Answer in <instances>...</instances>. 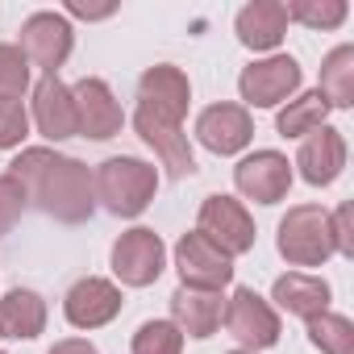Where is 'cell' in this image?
I'll list each match as a JSON object with an SVG mask.
<instances>
[{
    "instance_id": "cell-1",
    "label": "cell",
    "mask_w": 354,
    "mask_h": 354,
    "mask_svg": "<svg viewBox=\"0 0 354 354\" xmlns=\"http://www.w3.org/2000/svg\"><path fill=\"white\" fill-rule=\"evenodd\" d=\"M9 175L21 184L26 201L38 205L46 217L63 221V225H84L96 213V184L92 171L71 158V154H55L46 146H30L9 162Z\"/></svg>"
},
{
    "instance_id": "cell-2",
    "label": "cell",
    "mask_w": 354,
    "mask_h": 354,
    "mask_svg": "<svg viewBox=\"0 0 354 354\" xmlns=\"http://www.w3.org/2000/svg\"><path fill=\"white\" fill-rule=\"evenodd\" d=\"M92 184H96V201L113 217H138V213H146V205L158 192V175L150 162H142L133 154H117V158L100 162Z\"/></svg>"
},
{
    "instance_id": "cell-3",
    "label": "cell",
    "mask_w": 354,
    "mask_h": 354,
    "mask_svg": "<svg viewBox=\"0 0 354 354\" xmlns=\"http://www.w3.org/2000/svg\"><path fill=\"white\" fill-rule=\"evenodd\" d=\"M279 254L292 267H321L333 254V238H329V213L321 205H296L288 209V217L279 221Z\"/></svg>"
},
{
    "instance_id": "cell-4",
    "label": "cell",
    "mask_w": 354,
    "mask_h": 354,
    "mask_svg": "<svg viewBox=\"0 0 354 354\" xmlns=\"http://www.w3.org/2000/svg\"><path fill=\"white\" fill-rule=\"evenodd\" d=\"M133 129H138L142 142L162 158V167H167L171 180H188V175H196V158H192V146H188L184 121H171L167 113L138 104V113H133Z\"/></svg>"
},
{
    "instance_id": "cell-5",
    "label": "cell",
    "mask_w": 354,
    "mask_h": 354,
    "mask_svg": "<svg viewBox=\"0 0 354 354\" xmlns=\"http://www.w3.org/2000/svg\"><path fill=\"white\" fill-rule=\"evenodd\" d=\"M196 234H205L221 254L238 259L254 246V221L246 213L242 201L234 196H209L201 205V217H196Z\"/></svg>"
},
{
    "instance_id": "cell-6",
    "label": "cell",
    "mask_w": 354,
    "mask_h": 354,
    "mask_svg": "<svg viewBox=\"0 0 354 354\" xmlns=\"http://www.w3.org/2000/svg\"><path fill=\"white\" fill-rule=\"evenodd\" d=\"M225 329L230 337H238L250 354L254 350H271L279 342V313L254 292V288H238L230 300H225Z\"/></svg>"
},
{
    "instance_id": "cell-7",
    "label": "cell",
    "mask_w": 354,
    "mask_h": 354,
    "mask_svg": "<svg viewBox=\"0 0 354 354\" xmlns=\"http://www.w3.org/2000/svg\"><path fill=\"white\" fill-rule=\"evenodd\" d=\"M300 63L292 55H271V59H259L250 63L242 75H238V92L250 109H275L279 100L296 96L300 88Z\"/></svg>"
},
{
    "instance_id": "cell-8",
    "label": "cell",
    "mask_w": 354,
    "mask_h": 354,
    "mask_svg": "<svg viewBox=\"0 0 354 354\" xmlns=\"http://www.w3.org/2000/svg\"><path fill=\"white\" fill-rule=\"evenodd\" d=\"M167 267V246L154 230H129L113 242V275L125 283V288H146L162 275Z\"/></svg>"
},
{
    "instance_id": "cell-9",
    "label": "cell",
    "mask_w": 354,
    "mask_h": 354,
    "mask_svg": "<svg viewBox=\"0 0 354 354\" xmlns=\"http://www.w3.org/2000/svg\"><path fill=\"white\" fill-rule=\"evenodd\" d=\"M175 267H180L184 288H201V292H221L234 279V259L221 254L205 234H184L175 242Z\"/></svg>"
},
{
    "instance_id": "cell-10",
    "label": "cell",
    "mask_w": 354,
    "mask_h": 354,
    "mask_svg": "<svg viewBox=\"0 0 354 354\" xmlns=\"http://www.w3.org/2000/svg\"><path fill=\"white\" fill-rule=\"evenodd\" d=\"M234 184L254 205H279L292 188V167L279 150H254L234 167Z\"/></svg>"
},
{
    "instance_id": "cell-11",
    "label": "cell",
    "mask_w": 354,
    "mask_h": 354,
    "mask_svg": "<svg viewBox=\"0 0 354 354\" xmlns=\"http://www.w3.org/2000/svg\"><path fill=\"white\" fill-rule=\"evenodd\" d=\"M71 100H75V133H84L92 142H109L113 133H121L125 113L104 80H96V75L80 80L71 88Z\"/></svg>"
},
{
    "instance_id": "cell-12",
    "label": "cell",
    "mask_w": 354,
    "mask_h": 354,
    "mask_svg": "<svg viewBox=\"0 0 354 354\" xmlns=\"http://www.w3.org/2000/svg\"><path fill=\"white\" fill-rule=\"evenodd\" d=\"M71 42H75V34H71V21L63 13H34L21 26V55L34 67H42L46 75H55L67 63Z\"/></svg>"
},
{
    "instance_id": "cell-13",
    "label": "cell",
    "mask_w": 354,
    "mask_h": 354,
    "mask_svg": "<svg viewBox=\"0 0 354 354\" xmlns=\"http://www.w3.org/2000/svg\"><path fill=\"white\" fill-rule=\"evenodd\" d=\"M196 138L213 154H238L254 138V121L242 104H209L196 117Z\"/></svg>"
},
{
    "instance_id": "cell-14",
    "label": "cell",
    "mask_w": 354,
    "mask_h": 354,
    "mask_svg": "<svg viewBox=\"0 0 354 354\" xmlns=\"http://www.w3.org/2000/svg\"><path fill=\"white\" fill-rule=\"evenodd\" d=\"M63 313L75 329H100L121 313V292H117V283L88 275V279L71 283V292L63 300Z\"/></svg>"
},
{
    "instance_id": "cell-15",
    "label": "cell",
    "mask_w": 354,
    "mask_h": 354,
    "mask_svg": "<svg viewBox=\"0 0 354 354\" xmlns=\"http://www.w3.org/2000/svg\"><path fill=\"white\" fill-rule=\"evenodd\" d=\"M138 104L158 109L171 121H184L188 117V104H192V84H188V75L180 67H171V63L146 67L142 80H138Z\"/></svg>"
},
{
    "instance_id": "cell-16",
    "label": "cell",
    "mask_w": 354,
    "mask_h": 354,
    "mask_svg": "<svg viewBox=\"0 0 354 354\" xmlns=\"http://www.w3.org/2000/svg\"><path fill=\"white\" fill-rule=\"evenodd\" d=\"M296 167H300V175L313 188H329L342 175V167H346V138H342V129L321 125L317 133H308L300 154H296Z\"/></svg>"
},
{
    "instance_id": "cell-17",
    "label": "cell",
    "mask_w": 354,
    "mask_h": 354,
    "mask_svg": "<svg viewBox=\"0 0 354 354\" xmlns=\"http://www.w3.org/2000/svg\"><path fill=\"white\" fill-rule=\"evenodd\" d=\"M34 125L50 142L75 138V100H71V88L59 75H42L38 88H34Z\"/></svg>"
},
{
    "instance_id": "cell-18",
    "label": "cell",
    "mask_w": 354,
    "mask_h": 354,
    "mask_svg": "<svg viewBox=\"0 0 354 354\" xmlns=\"http://www.w3.org/2000/svg\"><path fill=\"white\" fill-rule=\"evenodd\" d=\"M171 317H175L171 325L188 337H213L225 317V300H221V292H201V288L180 283L171 296Z\"/></svg>"
},
{
    "instance_id": "cell-19",
    "label": "cell",
    "mask_w": 354,
    "mask_h": 354,
    "mask_svg": "<svg viewBox=\"0 0 354 354\" xmlns=\"http://www.w3.org/2000/svg\"><path fill=\"white\" fill-rule=\"evenodd\" d=\"M288 34V9L279 0H250L238 13V38L250 50H275Z\"/></svg>"
},
{
    "instance_id": "cell-20",
    "label": "cell",
    "mask_w": 354,
    "mask_h": 354,
    "mask_svg": "<svg viewBox=\"0 0 354 354\" xmlns=\"http://www.w3.org/2000/svg\"><path fill=\"white\" fill-rule=\"evenodd\" d=\"M271 300H275L283 313L313 321L317 313H329V283H325V279H317V275L292 271V275H279V279H275Z\"/></svg>"
},
{
    "instance_id": "cell-21",
    "label": "cell",
    "mask_w": 354,
    "mask_h": 354,
    "mask_svg": "<svg viewBox=\"0 0 354 354\" xmlns=\"http://www.w3.org/2000/svg\"><path fill=\"white\" fill-rule=\"evenodd\" d=\"M46 329V300L30 288H13L0 300V337H21L34 342Z\"/></svg>"
},
{
    "instance_id": "cell-22",
    "label": "cell",
    "mask_w": 354,
    "mask_h": 354,
    "mask_svg": "<svg viewBox=\"0 0 354 354\" xmlns=\"http://www.w3.org/2000/svg\"><path fill=\"white\" fill-rule=\"evenodd\" d=\"M317 96L329 109H350L354 104V46H337V50L325 55Z\"/></svg>"
},
{
    "instance_id": "cell-23",
    "label": "cell",
    "mask_w": 354,
    "mask_h": 354,
    "mask_svg": "<svg viewBox=\"0 0 354 354\" xmlns=\"http://www.w3.org/2000/svg\"><path fill=\"white\" fill-rule=\"evenodd\" d=\"M325 117H329V104H325L317 92H304V96L288 100V109H279L275 129H279L283 138H308V133H317V129L325 125Z\"/></svg>"
},
{
    "instance_id": "cell-24",
    "label": "cell",
    "mask_w": 354,
    "mask_h": 354,
    "mask_svg": "<svg viewBox=\"0 0 354 354\" xmlns=\"http://www.w3.org/2000/svg\"><path fill=\"white\" fill-rule=\"evenodd\" d=\"M308 342L321 354H354V325L337 313H317L308 321Z\"/></svg>"
},
{
    "instance_id": "cell-25",
    "label": "cell",
    "mask_w": 354,
    "mask_h": 354,
    "mask_svg": "<svg viewBox=\"0 0 354 354\" xmlns=\"http://www.w3.org/2000/svg\"><path fill=\"white\" fill-rule=\"evenodd\" d=\"M288 21H300L308 30H337L346 21V0H292Z\"/></svg>"
},
{
    "instance_id": "cell-26",
    "label": "cell",
    "mask_w": 354,
    "mask_h": 354,
    "mask_svg": "<svg viewBox=\"0 0 354 354\" xmlns=\"http://www.w3.org/2000/svg\"><path fill=\"white\" fill-rule=\"evenodd\" d=\"M184 350V333L171 321H146L133 333V354H180Z\"/></svg>"
},
{
    "instance_id": "cell-27",
    "label": "cell",
    "mask_w": 354,
    "mask_h": 354,
    "mask_svg": "<svg viewBox=\"0 0 354 354\" xmlns=\"http://www.w3.org/2000/svg\"><path fill=\"white\" fill-rule=\"evenodd\" d=\"M30 88V59L21 46H0V100H21Z\"/></svg>"
},
{
    "instance_id": "cell-28",
    "label": "cell",
    "mask_w": 354,
    "mask_h": 354,
    "mask_svg": "<svg viewBox=\"0 0 354 354\" xmlns=\"http://www.w3.org/2000/svg\"><path fill=\"white\" fill-rule=\"evenodd\" d=\"M30 133V113L21 100H0V150L21 146V138Z\"/></svg>"
},
{
    "instance_id": "cell-29",
    "label": "cell",
    "mask_w": 354,
    "mask_h": 354,
    "mask_svg": "<svg viewBox=\"0 0 354 354\" xmlns=\"http://www.w3.org/2000/svg\"><path fill=\"white\" fill-rule=\"evenodd\" d=\"M26 192H21V184L13 180V175H0V238L5 234H13V225L21 221V213H26Z\"/></svg>"
},
{
    "instance_id": "cell-30",
    "label": "cell",
    "mask_w": 354,
    "mask_h": 354,
    "mask_svg": "<svg viewBox=\"0 0 354 354\" xmlns=\"http://www.w3.org/2000/svg\"><path fill=\"white\" fill-rule=\"evenodd\" d=\"M329 238L337 254H354V230H350V205H342L337 213H329Z\"/></svg>"
},
{
    "instance_id": "cell-31",
    "label": "cell",
    "mask_w": 354,
    "mask_h": 354,
    "mask_svg": "<svg viewBox=\"0 0 354 354\" xmlns=\"http://www.w3.org/2000/svg\"><path fill=\"white\" fill-rule=\"evenodd\" d=\"M117 5H88V0H67V13L71 17H88V21H100V17H109Z\"/></svg>"
},
{
    "instance_id": "cell-32",
    "label": "cell",
    "mask_w": 354,
    "mask_h": 354,
    "mask_svg": "<svg viewBox=\"0 0 354 354\" xmlns=\"http://www.w3.org/2000/svg\"><path fill=\"white\" fill-rule=\"evenodd\" d=\"M50 354H100V350L92 342H84V337H67V342H55Z\"/></svg>"
},
{
    "instance_id": "cell-33",
    "label": "cell",
    "mask_w": 354,
    "mask_h": 354,
    "mask_svg": "<svg viewBox=\"0 0 354 354\" xmlns=\"http://www.w3.org/2000/svg\"><path fill=\"white\" fill-rule=\"evenodd\" d=\"M234 354H250V350H234Z\"/></svg>"
}]
</instances>
